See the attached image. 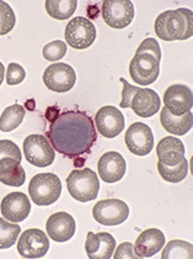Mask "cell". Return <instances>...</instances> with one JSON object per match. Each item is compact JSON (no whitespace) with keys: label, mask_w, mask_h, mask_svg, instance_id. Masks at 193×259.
Wrapping results in <instances>:
<instances>
[{"label":"cell","mask_w":193,"mask_h":259,"mask_svg":"<svg viewBox=\"0 0 193 259\" xmlns=\"http://www.w3.org/2000/svg\"><path fill=\"white\" fill-rule=\"evenodd\" d=\"M46 137L54 150L68 158H76L90 153L98 140V132L86 112L70 110L53 118Z\"/></svg>","instance_id":"cell-1"},{"label":"cell","mask_w":193,"mask_h":259,"mask_svg":"<svg viewBox=\"0 0 193 259\" xmlns=\"http://www.w3.org/2000/svg\"><path fill=\"white\" fill-rule=\"evenodd\" d=\"M155 32L161 40H187L193 35V13L186 8L166 10L155 21Z\"/></svg>","instance_id":"cell-2"},{"label":"cell","mask_w":193,"mask_h":259,"mask_svg":"<svg viewBox=\"0 0 193 259\" xmlns=\"http://www.w3.org/2000/svg\"><path fill=\"white\" fill-rule=\"evenodd\" d=\"M68 191L74 199L79 202H90L98 198L100 191V180L90 168L74 169L68 180Z\"/></svg>","instance_id":"cell-3"},{"label":"cell","mask_w":193,"mask_h":259,"mask_svg":"<svg viewBox=\"0 0 193 259\" xmlns=\"http://www.w3.org/2000/svg\"><path fill=\"white\" fill-rule=\"evenodd\" d=\"M61 181L54 174H39L29 183V194L37 206H50L61 196Z\"/></svg>","instance_id":"cell-4"},{"label":"cell","mask_w":193,"mask_h":259,"mask_svg":"<svg viewBox=\"0 0 193 259\" xmlns=\"http://www.w3.org/2000/svg\"><path fill=\"white\" fill-rule=\"evenodd\" d=\"M24 155L29 163L36 167H49L55 160V150L42 135H30L24 140Z\"/></svg>","instance_id":"cell-5"},{"label":"cell","mask_w":193,"mask_h":259,"mask_svg":"<svg viewBox=\"0 0 193 259\" xmlns=\"http://www.w3.org/2000/svg\"><path fill=\"white\" fill-rule=\"evenodd\" d=\"M101 14L110 28L121 30L132 23L135 8L130 0H105L101 7Z\"/></svg>","instance_id":"cell-6"},{"label":"cell","mask_w":193,"mask_h":259,"mask_svg":"<svg viewBox=\"0 0 193 259\" xmlns=\"http://www.w3.org/2000/svg\"><path fill=\"white\" fill-rule=\"evenodd\" d=\"M160 63L156 56L150 53L136 54L128 67L131 79L142 86L151 85L160 76Z\"/></svg>","instance_id":"cell-7"},{"label":"cell","mask_w":193,"mask_h":259,"mask_svg":"<svg viewBox=\"0 0 193 259\" xmlns=\"http://www.w3.org/2000/svg\"><path fill=\"white\" fill-rule=\"evenodd\" d=\"M96 39V28L86 18L76 16L65 28V40L71 48L84 50L90 48Z\"/></svg>","instance_id":"cell-8"},{"label":"cell","mask_w":193,"mask_h":259,"mask_svg":"<svg viewBox=\"0 0 193 259\" xmlns=\"http://www.w3.org/2000/svg\"><path fill=\"white\" fill-rule=\"evenodd\" d=\"M92 215L100 225L119 226L128 218L130 208L121 199H103L93 206Z\"/></svg>","instance_id":"cell-9"},{"label":"cell","mask_w":193,"mask_h":259,"mask_svg":"<svg viewBox=\"0 0 193 259\" xmlns=\"http://www.w3.org/2000/svg\"><path fill=\"white\" fill-rule=\"evenodd\" d=\"M42 80L49 90L55 93H68L76 82V72L70 65L56 63L46 67Z\"/></svg>","instance_id":"cell-10"},{"label":"cell","mask_w":193,"mask_h":259,"mask_svg":"<svg viewBox=\"0 0 193 259\" xmlns=\"http://www.w3.org/2000/svg\"><path fill=\"white\" fill-rule=\"evenodd\" d=\"M50 247L46 234L37 228L26 229L18 238V252L24 258H41Z\"/></svg>","instance_id":"cell-11"},{"label":"cell","mask_w":193,"mask_h":259,"mask_svg":"<svg viewBox=\"0 0 193 259\" xmlns=\"http://www.w3.org/2000/svg\"><path fill=\"white\" fill-rule=\"evenodd\" d=\"M125 142L128 151L136 156H147L154 148V134L149 125L135 122L127 128Z\"/></svg>","instance_id":"cell-12"},{"label":"cell","mask_w":193,"mask_h":259,"mask_svg":"<svg viewBox=\"0 0 193 259\" xmlns=\"http://www.w3.org/2000/svg\"><path fill=\"white\" fill-rule=\"evenodd\" d=\"M96 130L106 139H115L125 128L123 113L115 106H104L95 115Z\"/></svg>","instance_id":"cell-13"},{"label":"cell","mask_w":193,"mask_h":259,"mask_svg":"<svg viewBox=\"0 0 193 259\" xmlns=\"http://www.w3.org/2000/svg\"><path fill=\"white\" fill-rule=\"evenodd\" d=\"M165 107L172 115L181 116L191 111L193 106L192 90L186 85L175 83L171 85L163 95Z\"/></svg>","instance_id":"cell-14"},{"label":"cell","mask_w":193,"mask_h":259,"mask_svg":"<svg viewBox=\"0 0 193 259\" xmlns=\"http://www.w3.org/2000/svg\"><path fill=\"white\" fill-rule=\"evenodd\" d=\"M0 210L5 220L13 223L23 222L30 214V199L23 192L9 193L3 198Z\"/></svg>","instance_id":"cell-15"},{"label":"cell","mask_w":193,"mask_h":259,"mask_svg":"<svg viewBox=\"0 0 193 259\" xmlns=\"http://www.w3.org/2000/svg\"><path fill=\"white\" fill-rule=\"evenodd\" d=\"M76 223L74 217L66 212H56L46 222V232L50 239L55 242H68L74 237Z\"/></svg>","instance_id":"cell-16"},{"label":"cell","mask_w":193,"mask_h":259,"mask_svg":"<svg viewBox=\"0 0 193 259\" xmlns=\"http://www.w3.org/2000/svg\"><path fill=\"white\" fill-rule=\"evenodd\" d=\"M100 178L106 183L119 182L125 176L126 161L121 153L110 151L104 153L98 162Z\"/></svg>","instance_id":"cell-17"},{"label":"cell","mask_w":193,"mask_h":259,"mask_svg":"<svg viewBox=\"0 0 193 259\" xmlns=\"http://www.w3.org/2000/svg\"><path fill=\"white\" fill-rule=\"evenodd\" d=\"M116 241L107 232H88L85 242V250L90 259H109L114 254Z\"/></svg>","instance_id":"cell-18"},{"label":"cell","mask_w":193,"mask_h":259,"mask_svg":"<svg viewBox=\"0 0 193 259\" xmlns=\"http://www.w3.org/2000/svg\"><path fill=\"white\" fill-rule=\"evenodd\" d=\"M165 234L157 228H149L143 231L136 239L133 250L138 258H150L157 254L165 245Z\"/></svg>","instance_id":"cell-19"},{"label":"cell","mask_w":193,"mask_h":259,"mask_svg":"<svg viewBox=\"0 0 193 259\" xmlns=\"http://www.w3.org/2000/svg\"><path fill=\"white\" fill-rule=\"evenodd\" d=\"M131 109L140 117H151L161 109V99L151 89H140L131 101Z\"/></svg>","instance_id":"cell-20"},{"label":"cell","mask_w":193,"mask_h":259,"mask_svg":"<svg viewBox=\"0 0 193 259\" xmlns=\"http://www.w3.org/2000/svg\"><path fill=\"white\" fill-rule=\"evenodd\" d=\"M183 142L177 137H163L157 145L158 161L165 166H176L184 158Z\"/></svg>","instance_id":"cell-21"},{"label":"cell","mask_w":193,"mask_h":259,"mask_svg":"<svg viewBox=\"0 0 193 259\" xmlns=\"http://www.w3.org/2000/svg\"><path fill=\"white\" fill-rule=\"evenodd\" d=\"M161 123H162L163 128L170 134L176 135V136H183L192 130V111L186 112L181 116H175L166 107H162V110H161Z\"/></svg>","instance_id":"cell-22"},{"label":"cell","mask_w":193,"mask_h":259,"mask_svg":"<svg viewBox=\"0 0 193 259\" xmlns=\"http://www.w3.org/2000/svg\"><path fill=\"white\" fill-rule=\"evenodd\" d=\"M26 175L21 167V161L12 157L0 160V182L10 187H20L25 183Z\"/></svg>","instance_id":"cell-23"},{"label":"cell","mask_w":193,"mask_h":259,"mask_svg":"<svg viewBox=\"0 0 193 259\" xmlns=\"http://www.w3.org/2000/svg\"><path fill=\"white\" fill-rule=\"evenodd\" d=\"M24 117H25V109L21 105L14 104L7 107L0 115V131H13L21 125Z\"/></svg>","instance_id":"cell-24"},{"label":"cell","mask_w":193,"mask_h":259,"mask_svg":"<svg viewBox=\"0 0 193 259\" xmlns=\"http://www.w3.org/2000/svg\"><path fill=\"white\" fill-rule=\"evenodd\" d=\"M77 8L76 0H46L45 9L56 20H66L75 13Z\"/></svg>","instance_id":"cell-25"},{"label":"cell","mask_w":193,"mask_h":259,"mask_svg":"<svg viewBox=\"0 0 193 259\" xmlns=\"http://www.w3.org/2000/svg\"><path fill=\"white\" fill-rule=\"evenodd\" d=\"M157 169L160 176L166 181V182L171 183H179L183 181L188 175V161L183 158L178 164L176 166H165L161 163L160 161L157 162Z\"/></svg>","instance_id":"cell-26"},{"label":"cell","mask_w":193,"mask_h":259,"mask_svg":"<svg viewBox=\"0 0 193 259\" xmlns=\"http://www.w3.org/2000/svg\"><path fill=\"white\" fill-rule=\"evenodd\" d=\"M162 259H192L193 245L186 241L173 239L163 249Z\"/></svg>","instance_id":"cell-27"},{"label":"cell","mask_w":193,"mask_h":259,"mask_svg":"<svg viewBox=\"0 0 193 259\" xmlns=\"http://www.w3.org/2000/svg\"><path fill=\"white\" fill-rule=\"evenodd\" d=\"M20 226L0 218V249L13 247L20 236Z\"/></svg>","instance_id":"cell-28"},{"label":"cell","mask_w":193,"mask_h":259,"mask_svg":"<svg viewBox=\"0 0 193 259\" xmlns=\"http://www.w3.org/2000/svg\"><path fill=\"white\" fill-rule=\"evenodd\" d=\"M17 18L8 3L0 0V35H7L14 29Z\"/></svg>","instance_id":"cell-29"},{"label":"cell","mask_w":193,"mask_h":259,"mask_svg":"<svg viewBox=\"0 0 193 259\" xmlns=\"http://www.w3.org/2000/svg\"><path fill=\"white\" fill-rule=\"evenodd\" d=\"M68 47L61 40H55V41L49 42L42 48V56L47 61H59L66 55Z\"/></svg>","instance_id":"cell-30"},{"label":"cell","mask_w":193,"mask_h":259,"mask_svg":"<svg viewBox=\"0 0 193 259\" xmlns=\"http://www.w3.org/2000/svg\"><path fill=\"white\" fill-rule=\"evenodd\" d=\"M26 76V72L21 65L17 63L9 64L7 70V83L8 85H18V83L23 82Z\"/></svg>","instance_id":"cell-31"},{"label":"cell","mask_w":193,"mask_h":259,"mask_svg":"<svg viewBox=\"0 0 193 259\" xmlns=\"http://www.w3.org/2000/svg\"><path fill=\"white\" fill-rule=\"evenodd\" d=\"M5 157H12L21 161L20 148L10 140H0V160Z\"/></svg>","instance_id":"cell-32"},{"label":"cell","mask_w":193,"mask_h":259,"mask_svg":"<svg viewBox=\"0 0 193 259\" xmlns=\"http://www.w3.org/2000/svg\"><path fill=\"white\" fill-rule=\"evenodd\" d=\"M140 53H150L154 56H156V59L161 61V48L158 44L157 40H155L154 37H149V39H144L141 42L140 47L136 50V54Z\"/></svg>","instance_id":"cell-33"},{"label":"cell","mask_w":193,"mask_h":259,"mask_svg":"<svg viewBox=\"0 0 193 259\" xmlns=\"http://www.w3.org/2000/svg\"><path fill=\"white\" fill-rule=\"evenodd\" d=\"M120 81L123 83V90H122V100L120 102V106L122 109H127V107H131V101H132V97L140 90V88L137 86H132L127 82V80L121 77Z\"/></svg>","instance_id":"cell-34"},{"label":"cell","mask_w":193,"mask_h":259,"mask_svg":"<svg viewBox=\"0 0 193 259\" xmlns=\"http://www.w3.org/2000/svg\"><path fill=\"white\" fill-rule=\"evenodd\" d=\"M112 257L115 259H138L135 250H133V244L130 242L121 243L117 247L115 254H112Z\"/></svg>","instance_id":"cell-35"},{"label":"cell","mask_w":193,"mask_h":259,"mask_svg":"<svg viewBox=\"0 0 193 259\" xmlns=\"http://www.w3.org/2000/svg\"><path fill=\"white\" fill-rule=\"evenodd\" d=\"M4 75H5V67L4 65L0 63V86H2L3 80H4Z\"/></svg>","instance_id":"cell-36"}]
</instances>
